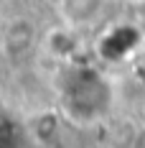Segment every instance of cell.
Here are the masks:
<instances>
[{"mask_svg": "<svg viewBox=\"0 0 145 148\" xmlns=\"http://www.w3.org/2000/svg\"><path fill=\"white\" fill-rule=\"evenodd\" d=\"M33 44V28H31L26 21H15L13 26L5 33V46L10 54H23L28 51V46Z\"/></svg>", "mask_w": 145, "mask_h": 148, "instance_id": "6da1fadb", "label": "cell"}, {"mask_svg": "<svg viewBox=\"0 0 145 148\" xmlns=\"http://www.w3.org/2000/svg\"><path fill=\"white\" fill-rule=\"evenodd\" d=\"M102 8V0H66V15L71 21H89Z\"/></svg>", "mask_w": 145, "mask_h": 148, "instance_id": "7a4b0ae2", "label": "cell"}, {"mask_svg": "<svg viewBox=\"0 0 145 148\" xmlns=\"http://www.w3.org/2000/svg\"><path fill=\"white\" fill-rule=\"evenodd\" d=\"M140 13H143V21H145V3H143V8H140Z\"/></svg>", "mask_w": 145, "mask_h": 148, "instance_id": "3957f363", "label": "cell"}, {"mask_svg": "<svg viewBox=\"0 0 145 148\" xmlns=\"http://www.w3.org/2000/svg\"><path fill=\"white\" fill-rule=\"evenodd\" d=\"M143 110H145V105H143Z\"/></svg>", "mask_w": 145, "mask_h": 148, "instance_id": "277c9868", "label": "cell"}]
</instances>
